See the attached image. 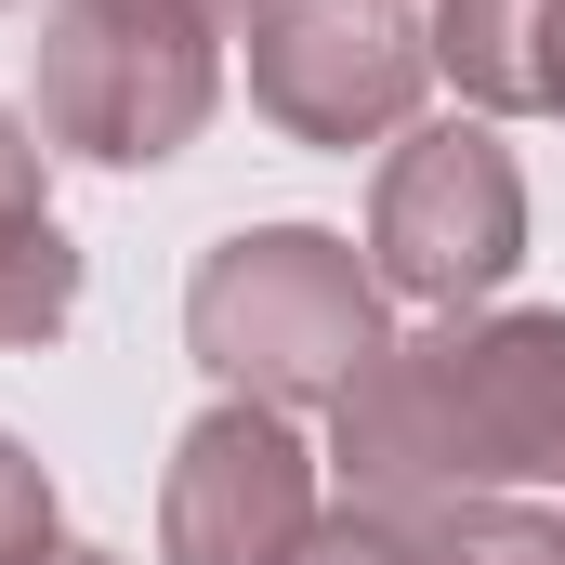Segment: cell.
I'll use <instances>...</instances> for the list:
<instances>
[{"instance_id":"cell-12","label":"cell","mask_w":565,"mask_h":565,"mask_svg":"<svg viewBox=\"0 0 565 565\" xmlns=\"http://www.w3.org/2000/svg\"><path fill=\"white\" fill-rule=\"evenodd\" d=\"M40 565H119V553H79V540H53V553H40Z\"/></svg>"},{"instance_id":"cell-7","label":"cell","mask_w":565,"mask_h":565,"mask_svg":"<svg viewBox=\"0 0 565 565\" xmlns=\"http://www.w3.org/2000/svg\"><path fill=\"white\" fill-rule=\"evenodd\" d=\"M434 79L473 119H565V0H434Z\"/></svg>"},{"instance_id":"cell-1","label":"cell","mask_w":565,"mask_h":565,"mask_svg":"<svg viewBox=\"0 0 565 565\" xmlns=\"http://www.w3.org/2000/svg\"><path fill=\"white\" fill-rule=\"evenodd\" d=\"M329 460L369 513L565 487V302H473L382 342L329 408Z\"/></svg>"},{"instance_id":"cell-9","label":"cell","mask_w":565,"mask_h":565,"mask_svg":"<svg viewBox=\"0 0 565 565\" xmlns=\"http://www.w3.org/2000/svg\"><path fill=\"white\" fill-rule=\"evenodd\" d=\"M422 553L434 565H565V513L553 500H434Z\"/></svg>"},{"instance_id":"cell-6","label":"cell","mask_w":565,"mask_h":565,"mask_svg":"<svg viewBox=\"0 0 565 565\" xmlns=\"http://www.w3.org/2000/svg\"><path fill=\"white\" fill-rule=\"evenodd\" d=\"M316 447L289 434V408H198L171 473H158V565H289L316 540Z\"/></svg>"},{"instance_id":"cell-2","label":"cell","mask_w":565,"mask_h":565,"mask_svg":"<svg viewBox=\"0 0 565 565\" xmlns=\"http://www.w3.org/2000/svg\"><path fill=\"white\" fill-rule=\"evenodd\" d=\"M184 342L250 408H342V382L395 329H382V277L355 264V237H329V224H250V237L198 250Z\"/></svg>"},{"instance_id":"cell-11","label":"cell","mask_w":565,"mask_h":565,"mask_svg":"<svg viewBox=\"0 0 565 565\" xmlns=\"http://www.w3.org/2000/svg\"><path fill=\"white\" fill-rule=\"evenodd\" d=\"M53 540H66V526H53V473L0 434V565H40Z\"/></svg>"},{"instance_id":"cell-10","label":"cell","mask_w":565,"mask_h":565,"mask_svg":"<svg viewBox=\"0 0 565 565\" xmlns=\"http://www.w3.org/2000/svg\"><path fill=\"white\" fill-rule=\"evenodd\" d=\"M289 565H434L422 553V513H369V500H342V513H316V540Z\"/></svg>"},{"instance_id":"cell-3","label":"cell","mask_w":565,"mask_h":565,"mask_svg":"<svg viewBox=\"0 0 565 565\" xmlns=\"http://www.w3.org/2000/svg\"><path fill=\"white\" fill-rule=\"evenodd\" d=\"M224 106L211 0H40V145L93 171H158Z\"/></svg>"},{"instance_id":"cell-5","label":"cell","mask_w":565,"mask_h":565,"mask_svg":"<svg viewBox=\"0 0 565 565\" xmlns=\"http://www.w3.org/2000/svg\"><path fill=\"white\" fill-rule=\"evenodd\" d=\"M434 26L408 0H250V106L289 145H395L422 119Z\"/></svg>"},{"instance_id":"cell-4","label":"cell","mask_w":565,"mask_h":565,"mask_svg":"<svg viewBox=\"0 0 565 565\" xmlns=\"http://www.w3.org/2000/svg\"><path fill=\"white\" fill-rule=\"evenodd\" d=\"M526 264V171L487 119H434V132H395L382 184H369V277L395 302H434V316H473L487 289Z\"/></svg>"},{"instance_id":"cell-13","label":"cell","mask_w":565,"mask_h":565,"mask_svg":"<svg viewBox=\"0 0 565 565\" xmlns=\"http://www.w3.org/2000/svg\"><path fill=\"white\" fill-rule=\"evenodd\" d=\"M211 13H224V26H250V0H211Z\"/></svg>"},{"instance_id":"cell-8","label":"cell","mask_w":565,"mask_h":565,"mask_svg":"<svg viewBox=\"0 0 565 565\" xmlns=\"http://www.w3.org/2000/svg\"><path fill=\"white\" fill-rule=\"evenodd\" d=\"M79 316V250L53 224V171H40V132L0 106V355L53 342Z\"/></svg>"}]
</instances>
